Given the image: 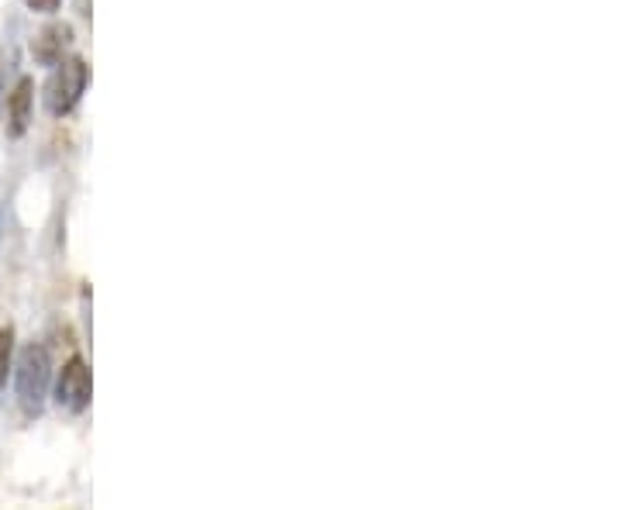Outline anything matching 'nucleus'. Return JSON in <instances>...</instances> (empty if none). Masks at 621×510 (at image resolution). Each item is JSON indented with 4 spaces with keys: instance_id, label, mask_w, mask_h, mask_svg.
Returning <instances> with one entry per match:
<instances>
[{
    "instance_id": "obj_1",
    "label": "nucleus",
    "mask_w": 621,
    "mask_h": 510,
    "mask_svg": "<svg viewBox=\"0 0 621 510\" xmlns=\"http://www.w3.org/2000/svg\"><path fill=\"white\" fill-rule=\"evenodd\" d=\"M48 383H52V356L46 345L31 341L28 349H21L15 362V393L25 414H42L48 397Z\"/></svg>"
},
{
    "instance_id": "obj_3",
    "label": "nucleus",
    "mask_w": 621,
    "mask_h": 510,
    "mask_svg": "<svg viewBox=\"0 0 621 510\" xmlns=\"http://www.w3.org/2000/svg\"><path fill=\"white\" fill-rule=\"evenodd\" d=\"M93 397V376L90 366L83 362L79 356H73L59 372V383H56V403L73 411V414H83L90 407Z\"/></svg>"
},
{
    "instance_id": "obj_8",
    "label": "nucleus",
    "mask_w": 621,
    "mask_h": 510,
    "mask_svg": "<svg viewBox=\"0 0 621 510\" xmlns=\"http://www.w3.org/2000/svg\"><path fill=\"white\" fill-rule=\"evenodd\" d=\"M7 232V211H4V203H0V238Z\"/></svg>"
},
{
    "instance_id": "obj_5",
    "label": "nucleus",
    "mask_w": 621,
    "mask_h": 510,
    "mask_svg": "<svg viewBox=\"0 0 621 510\" xmlns=\"http://www.w3.org/2000/svg\"><path fill=\"white\" fill-rule=\"evenodd\" d=\"M73 42V28L69 25H46L31 38V59L38 66H56L62 59V48Z\"/></svg>"
},
{
    "instance_id": "obj_2",
    "label": "nucleus",
    "mask_w": 621,
    "mask_h": 510,
    "mask_svg": "<svg viewBox=\"0 0 621 510\" xmlns=\"http://www.w3.org/2000/svg\"><path fill=\"white\" fill-rule=\"evenodd\" d=\"M90 87V66L83 56H69V59H59L52 66V77L46 83V93H42V100H46V110L52 118H66V114H73L77 104L83 100V93Z\"/></svg>"
},
{
    "instance_id": "obj_6",
    "label": "nucleus",
    "mask_w": 621,
    "mask_h": 510,
    "mask_svg": "<svg viewBox=\"0 0 621 510\" xmlns=\"http://www.w3.org/2000/svg\"><path fill=\"white\" fill-rule=\"evenodd\" d=\"M11 359H15V328L4 325V328H0V387L7 383V372H11Z\"/></svg>"
},
{
    "instance_id": "obj_7",
    "label": "nucleus",
    "mask_w": 621,
    "mask_h": 510,
    "mask_svg": "<svg viewBox=\"0 0 621 510\" xmlns=\"http://www.w3.org/2000/svg\"><path fill=\"white\" fill-rule=\"evenodd\" d=\"M25 4H28V11H35V15H56L62 0H25Z\"/></svg>"
},
{
    "instance_id": "obj_9",
    "label": "nucleus",
    "mask_w": 621,
    "mask_h": 510,
    "mask_svg": "<svg viewBox=\"0 0 621 510\" xmlns=\"http://www.w3.org/2000/svg\"><path fill=\"white\" fill-rule=\"evenodd\" d=\"M0 83H4V52H0Z\"/></svg>"
},
{
    "instance_id": "obj_4",
    "label": "nucleus",
    "mask_w": 621,
    "mask_h": 510,
    "mask_svg": "<svg viewBox=\"0 0 621 510\" xmlns=\"http://www.w3.org/2000/svg\"><path fill=\"white\" fill-rule=\"evenodd\" d=\"M31 104H35V83H31V77H21L15 83V90L7 93V135L11 139H21L28 131Z\"/></svg>"
}]
</instances>
